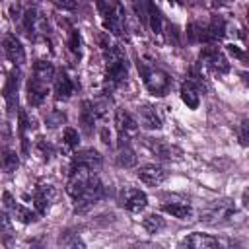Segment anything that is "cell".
Listing matches in <instances>:
<instances>
[{
    "mask_svg": "<svg viewBox=\"0 0 249 249\" xmlns=\"http://www.w3.org/2000/svg\"><path fill=\"white\" fill-rule=\"evenodd\" d=\"M54 4H58L64 10H74L76 8V2L74 0H54Z\"/></svg>",
    "mask_w": 249,
    "mask_h": 249,
    "instance_id": "836d02e7",
    "label": "cell"
},
{
    "mask_svg": "<svg viewBox=\"0 0 249 249\" xmlns=\"http://www.w3.org/2000/svg\"><path fill=\"white\" fill-rule=\"evenodd\" d=\"M138 124H142L148 130H158L161 128V117L156 111L154 105H140L138 107Z\"/></svg>",
    "mask_w": 249,
    "mask_h": 249,
    "instance_id": "ac0fdd59",
    "label": "cell"
},
{
    "mask_svg": "<svg viewBox=\"0 0 249 249\" xmlns=\"http://www.w3.org/2000/svg\"><path fill=\"white\" fill-rule=\"evenodd\" d=\"M103 54H105V91H113L119 86H123L128 78V62L123 53V49L115 43H103Z\"/></svg>",
    "mask_w": 249,
    "mask_h": 249,
    "instance_id": "6da1fadb",
    "label": "cell"
},
{
    "mask_svg": "<svg viewBox=\"0 0 249 249\" xmlns=\"http://www.w3.org/2000/svg\"><path fill=\"white\" fill-rule=\"evenodd\" d=\"M163 226H165V222H163V218L158 216V214H148V216L142 220V228H144L148 233H156V231H160Z\"/></svg>",
    "mask_w": 249,
    "mask_h": 249,
    "instance_id": "f1b7e54d",
    "label": "cell"
},
{
    "mask_svg": "<svg viewBox=\"0 0 249 249\" xmlns=\"http://www.w3.org/2000/svg\"><path fill=\"white\" fill-rule=\"evenodd\" d=\"M134 163H136V154H134V150H132L128 144L121 146V150H119V154H117V165H121V167H132Z\"/></svg>",
    "mask_w": 249,
    "mask_h": 249,
    "instance_id": "4316f807",
    "label": "cell"
},
{
    "mask_svg": "<svg viewBox=\"0 0 249 249\" xmlns=\"http://www.w3.org/2000/svg\"><path fill=\"white\" fill-rule=\"evenodd\" d=\"M198 62H200V66H204L206 70H210L214 74H228L230 72V62H228L226 54L222 51H218L216 47H204L200 51Z\"/></svg>",
    "mask_w": 249,
    "mask_h": 249,
    "instance_id": "8992f818",
    "label": "cell"
},
{
    "mask_svg": "<svg viewBox=\"0 0 249 249\" xmlns=\"http://www.w3.org/2000/svg\"><path fill=\"white\" fill-rule=\"evenodd\" d=\"M146 146H148L150 152H152L154 156H158L160 160H173V158H175V156H173L175 148H173L167 140H163V138H146Z\"/></svg>",
    "mask_w": 249,
    "mask_h": 249,
    "instance_id": "44dd1931",
    "label": "cell"
},
{
    "mask_svg": "<svg viewBox=\"0 0 249 249\" xmlns=\"http://www.w3.org/2000/svg\"><path fill=\"white\" fill-rule=\"evenodd\" d=\"M2 47H4V53H6L10 62H14L16 66L25 64V51H23V47L16 35H6L2 41Z\"/></svg>",
    "mask_w": 249,
    "mask_h": 249,
    "instance_id": "9a60e30c",
    "label": "cell"
},
{
    "mask_svg": "<svg viewBox=\"0 0 249 249\" xmlns=\"http://www.w3.org/2000/svg\"><path fill=\"white\" fill-rule=\"evenodd\" d=\"M181 2H187V0H181Z\"/></svg>",
    "mask_w": 249,
    "mask_h": 249,
    "instance_id": "e575fe53",
    "label": "cell"
},
{
    "mask_svg": "<svg viewBox=\"0 0 249 249\" xmlns=\"http://www.w3.org/2000/svg\"><path fill=\"white\" fill-rule=\"evenodd\" d=\"M101 198H103V183L99 181L97 175H91V179L88 181L84 191L74 198V204H76V210H84V208L99 202Z\"/></svg>",
    "mask_w": 249,
    "mask_h": 249,
    "instance_id": "52a82bcc",
    "label": "cell"
},
{
    "mask_svg": "<svg viewBox=\"0 0 249 249\" xmlns=\"http://www.w3.org/2000/svg\"><path fill=\"white\" fill-rule=\"evenodd\" d=\"M97 10L103 19L105 29L115 35H123L124 31V10L117 0H97Z\"/></svg>",
    "mask_w": 249,
    "mask_h": 249,
    "instance_id": "7a4b0ae2",
    "label": "cell"
},
{
    "mask_svg": "<svg viewBox=\"0 0 249 249\" xmlns=\"http://www.w3.org/2000/svg\"><path fill=\"white\" fill-rule=\"evenodd\" d=\"M4 231H10V220L6 214L0 212V233H4Z\"/></svg>",
    "mask_w": 249,
    "mask_h": 249,
    "instance_id": "d6a6232c",
    "label": "cell"
},
{
    "mask_svg": "<svg viewBox=\"0 0 249 249\" xmlns=\"http://www.w3.org/2000/svg\"><path fill=\"white\" fill-rule=\"evenodd\" d=\"M138 72L142 76V82L146 86V89L154 95H165L171 88V78L169 74H165L160 68L154 66H146V64H138Z\"/></svg>",
    "mask_w": 249,
    "mask_h": 249,
    "instance_id": "3957f363",
    "label": "cell"
},
{
    "mask_svg": "<svg viewBox=\"0 0 249 249\" xmlns=\"http://www.w3.org/2000/svg\"><path fill=\"white\" fill-rule=\"evenodd\" d=\"M136 175L144 185H150V187H158L167 179V171L156 163H148V165L138 167Z\"/></svg>",
    "mask_w": 249,
    "mask_h": 249,
    "instance_id": "5bb4252c",
    "label": "cell"
},
{
    "mask_svg": "<svg viewBox=\"0 0 249 249\" xmlns=\"http://www.w3.org/2000/svg\"><path fill=\"white\" fill-rule=\"evenodd\" d=\"M237 136H239V142H241L243 146H247V138H249V123H247V119L241 121L239 130H237Z\"/></svg>",
    "mask_w": 249,
    "mask_h": 249,
    "instance_id": "1f68e13d",
    "label": "cell"
},
{
    "mask_svg": "<svg viewBox=\"0 0 249 249\" xmlns=\"http://www.w3.org/2000/svg\"><path fill=\"white\" fill-rule=\"evenodd\" d=\"M56 189L53 185H39L35 191H33V206L37 210V214H47L49 208L53 206V202L56 200Z\"/></svg>",
    "mask_w": 249,
    "mask_h": 249,
    "instance_id": "7c38bea8",
    "label": "cell"
},
{
    "mask_svg": "<svg viewBox=\"0 0 249 249\" xmlns=\"http://www.w3.org/2000/svg\"><path fill=\"white\" fill-rule=\"evenodd\" d=\"M181 247H193V249H216L220 247V239L218 237H212L208 233H191L187 237H183V241L179 243Z\"/></svg>",
    "mask_w": 249,
    "mask_h": 249,
    "instance_id": "2e32d148",
    "label": "cell"
},
{
    "mask_svg": "<svg viewBox=\"0 0 249 249\" xmlns=\"http://www.w3.org/2000/svg\"><path fill=\"white\" fill-rule=\"evenodd\" d=\"M235 212V204L231 198H218V200H212L202 212H200V220L204 224H220V222H226L233 216Z\"/></svg>",
    "mask_w": 249,
    "mask_h": 249,
    "instance_id": "277c9868",
    "label": "cell"
},
{
    "mask_svg": "<svg viewBox=\"0 0 249 249\" xmlns=\"http://www.w3.org/2000/svg\"><path fill=\"white\" fill-rule=\"evenodd\" d=\"M18 91H19V72L12 70L8 74L4 89H2V95H4V101H6V109H8L10 115L18 109Z\"/></svg>",
    "mask_w": 249,
    "mask_h": 249,
    "instance_id": "4fadbf2b",
    "label": "cell"
},
{
    "mask_svg": "<svg viewBox=\"0 0 249 249\" xmlns=\"http://www.w3.org/2000/svg\"><path fill=\"white\" fill-rule=\"evenodd\" d=\"M200 89L193 84V82H185L183 86H181V99H183V103L189 107V109H196L198 107V103H200V93H198Z\"/></svg>",
    "mask_w": 249,
    "mask_h": 249,
    "instance_id": "603a6c76",
    "label": "cell"
},
{
    "mask_svg": "<svg viewBox=\"0 0 249 249\" xmlns=\"http://www.w3.org/2000/svg\"><path fill=\"white\" fill-rule=\"evenodd\" d=\"M80 124H82V128H84V132H86V134H91V132H93L95 113H93V105H91V101H84V103H82Z\"/></svg>",
    "mask_w": 249,
    "mask_h": 249,
    "instance_id": "cb8c5ba5",
    "label": "cell"
},
{
    "mask_svg": "<svg viewBox=\"0 0 249 249\" xmlns=\"http://www.w3.org/2000/svg\"><path fill=\"white\" fill-rule=\"evenodd\" d=\"M68 47L74 54L80 56V51H82V41H80V33L76 29H70V37H68Z\"/></svg>",
    "mask_w": 249,
    "mask_h": 249,
    "instance_id": "4dcf8cb0",
    "label": "cell"
},
{
    "mask_svg": "<svg viewBox=\"0 0 249 249\" xmlns=\"http://www.w3.org/2000/svg\"><path fill=\"white\" fill-rule=\"evenodd\" d=\"M121 206H124L128 212H142L148 204V196L146 193H142L140 189H134V187H124L121 191V198H119Z\"/></svg>",
    "mask_w": 249,
    "mask_h": 249,
    "instance_id": "8fae6325",
    "label": "cell"
},
{
    "mask_svg": "<svg viewBox=\"0 0 249 249\" xmlns=\"http://www.w3.org/2000/svg\"><path fill=\"white\" fill-rule=\"evenodd\" d=\"M115 128H117V136H119V144L121 146L128 144L132 138L138 136V123L124 109H117L115 111Z\"/></svg>",
    "mask_w": 249,
    "mask_h": 249,
    "instance_id": "5b68a950",
    "label": "cell"
},
{
    "mask_svg": "<svg viewBox=\"0 0 249 249\" xmlns=\"http://www.w3.org/2000/svg\"><path fill=\"white\" fill-rule=\"evenodd\" d=\"M72 93H74L72 78L66 72L60 70L54 78V97H56V101H66V99L72 97Z\"/></svg>",
    "mask_w": 249,
    "mask_h": 249,
    "instance_id": "d6986e66",
    "label": "cell"
},
{
    "mask_svg": "<svg viewBox=\"0 0 249 249\" xmlns=\"http://www.w3.org/2000/svg\"><path fill=\"white\" fill-rule=\"evenodd\" d=\"M33 78H39V80L51 84L54 80V68H53V64L47 62V60L35 62V66H33Z\"/></svg>",
    "mask_w": 249,
    "mask_h": 249,
    "instance_id": "484cf974",
    "label": "cell"
},
{
    "mask_svg": "<svg viewBox=\"0 0 249 249\" xmlns=\"http://www.w3.org/2000/svg\"><path fill=\"white\" fill-rule=\"evenodd\" d=\"M161 210L179 218V220H191L193 208L187 200H173V202H161Z\"/></svg>",
    "mask_w": 249,
    "mask_h": 249,
    "instance_id": "7402d4cb",
    "label": "cell"
},
{
    "mask_svg": "<svg viewBox=\"0 0 249 249\" xmlns=\"http://www.w3.org/2000/svg\"><path fill=\"white\" fill-rule=\"evenodd\" d=\"M0 163H2V167H4V171H6V173H12V171H16V169H18V165H19V160H18V154H16L14 150H10V148H6V150L2 152V158H0Z\"/></svg>",
    "mask_w": 249,
    "mask_h": 249,
    "instance_id": "83f0119b",
    "label": "cell"
},
{
    "mask_svg": "<svg viewBox=\"0 0 249 249\" xmlns=\"http://www.w3.org/2000/svg\"><path fill=\"white\" fill-rule=\"evenodd\" d=\"M2 200H4V208L10 214V218H14V220H18L21 224H33V222H37V212H31L23 204H19L10 193H4Z\"/></svg>",
    "mask_w": 249,
    "mask_h": 249,
    "instance_id": "30bf717a",
    "label": "cell"
},
{
    "mask_svg": "<svg viewBox=\"0 0 249 249\" xmlns=\"http://www.w3.org/2000/svg\"><path fill=\"white\" fill-rule=\"evenodd\" d=\"M47 93H49V84L31 76L29 82H27V101H29V105H33V107L43 105Z\"/></svg>",
    "mask_w": 249,
    "mask_h": 249,
    "instance_id": "e0dca14e",
    "label": "cell"
},
{
    "mask_svg": "<svg viewBox=\"0 0 249 249\" xmlns=\"http://www.w3.org/2000/svg\"><path fill=\"white\" fill-rule=\"evenodd\" d=\"M23 31L33 41L45 37V33H47V19H45V16L39 10H35V8L25 10L23 12Z\"/></svg>",
    "mask_w": 249,
    "mask_h": 249,
    "instance_id": "ba28073f",
    "label": "cell"
},
{
    "mask_svg": "<svg viewBox=\"0 0 249 249\" xmlns=\"http://www.w3.org/2000/svg\"><path fill=\"white\" fill-rule=\"evenodd\" d=\"M91 175H95V171H91V169H88V167H84V165L72 163L70 175H68V183H66V193H68L72 198H76V196L84 191V187L88 185V181L91 179Z\"/></svg>",
    "mask_w": 249,
    "mask_h": 249,
    "instance_id": "9c48e42d",
    "label": "cell"
},
{
    "mask_svg": "<svg viewBox=\"0 0 249 249\" xmlns=\"http://www.w3.org/2000/svg\"><path fill=\"white\" fill-rule=\"evenodd\" d=\"M72 163H76V165H84V167H88V169H91V171H97V169L101 167V156H99L97 150L88 148V150H82V152L74 154Z\"/></svg>",
    "mask_w": 249,
    "mask_h": 249,
    "instance_id": "ffe728a7",
    "label": "cell"
},
{
    "mask_svg": "<svg viewBox=\"0 0 249 249\" xmlns=\"http://www.w3.org/2000/svg\"><path fill=\"white\" fill-rule=\"evenodd\" d=\"M78 144H80V134H78V130H74L72 126L64 128L62 138H60V148H62V152H64V154H74V150L78 148Z\"/></svg>",
    "mask_w": 249,
    "mask_h": 249,
    "instance_id": "d4e9b609",
    "label": "cell"
},
{
    "mask_svg": "<svg viewBox=\"0 0 249 249\" xmlns=\"http://www.w3.org/2000/svg\"><path fill=\"white\" fill-rule=\"evenodd\" d=\"M35 148H37L39 156H41L45 161H49V160L54 156V148H53V144H51V142H47L45 138H39V140H37V144H35Z\"/></svg>",
    "mask_w": 249,
    "mask_h": 249,
    "instance_id": "f546056e",
    "label": "cell"
}]
</instances>
